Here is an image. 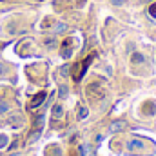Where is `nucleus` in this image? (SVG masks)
Instances as JSON below:
<instances>
[{"label": "nucleus", "mask_w": 156, "mask_h": 156, "mask_svg": "<svg viewBox=\"0 0 156 156\" xmlns=\"http://www.w3.org/2000/svg\"><path fill=\"white\" fill-rule=\"evenodd\" d=\"M87 94H89L93 100H102V98L105 96V93H104V89L100 87V83H98V82H94V83L87 85Z\"/></svg>", "instance_id": "nucleus-1"}, {"label": "nucleus", "mask_w": 156, "mask_h": 156, "mask_svg": "<svg viewBox=\"0 0 156 156\" xmlns=\"http://www.w3.org/2000/svg\"><path fill=\"white\" fill-rule=\"evenodd\" d=\"M142 149H144V142H142V140L133 138V140H129V142H127V151L136 153V151H142Z\"/></svg>", "instance_id": "nucleus-2"}, {"label": "nucleus", "mask_w": 156, "mask_h": 156, "mask_svg": "<svg viewBox=\"0 0 156 156\" xmlns=\"http://www.w3.org/2000/svg\"><path fill=\"white\" fill-rule=\"evenodd\" d=\"M71 55H73V47H71V40L67 38L62 44V56L64 58H71Z\"/></svg>", "instance_id": "nucleus-3"}, {"label": "nucleus", "mask_w": 156, "mask_h": 156, "mask_svg": "<svg viewBox=\"0 0 156 156\" xmlns=\"http://www.w3.org/2000/svg\"><path fill=\"white\" fill-rule=\"evenodd\" d=\"M44 100H45V93H38V94H35V98L31 100V104H29V107H31V109H35V107H38L40 104H44Z\"/></svg>", "instance_id": "nucleus-4"}, {"label": "nucleus", "mask_w": 156, "mask_h": 156, "mask_svg": "<svg viewBox=\"0 0 156 156\" xmlns=\"http://www.w3.org/2000/svg\"><path fill=\"white\" fill-rule=\"evenodd\" d=\"M122 129H125V122L118 120V122H113V123H111V131H113V133H118V131H122Z\"/></svg>", "instance_id": "nucleus-5"}, {"label": "nucleus", "mask_w": 156, "mask_h": 156, "mask_svg": "<svg viewBox=\"0 0 156 156\" xmlns=\"http://www.w3.org/2000/svg\"><path fill=\"white\" fill-rule=\"evenodd\" d=\"M62 115H64L62 105H53V118H62Z\"/></svg>", "instance_id": "nucleus-6"}, {"label": "nucleus", "mask_w": 156, "mask_h": 156, "mask_svg": "<svg viewBox=\"0 0 156 156\" xmlns=\"http://www.w3.org/2000/svg\"><path fill=\"white\" fill-rule=\"evenodd\" d=\"M131 62H133V64H142V62H144V55H140V53H134V55L131 56Z\"/></svg>", "instance_id": "nucleus-7"}, {"label": "nucleus", "mask_w": 156, "mask_h": 156, "mask_svg": "<svg viewBox=\"0 0 156 156\" xmlns=\"http://www.w3.org/2000/svg\"><path fill=\"white\" fill-rule=\"evenodd\" d=\"M87 115H89V111H87L83 105H80V107H78V118L83 120V118H87Z\"/></svg>", "instance_id": "nucleus-8"}, {"label": "nucleus", "mask_w": 156, "mask_h": 156, "mask_svg": "<svg viewBox=\"0 0 156 156\" xmlns=\"http://www.w3.org/2000/svg\"><path fill=\"white\" fill-rule=\"evenodd\" d=\"M7 140H9V138H7L5 134H0V149H4V147L7 145Z\"/></svg>", "instance_id": "nucleus-9"}, {"label": "nucleus", "mask_w": 156, "mask_h": 156, "mask_svg": "<svg viewBox=\"0 0 156 156\" xmlns=\"http://www.w3.org/2000/svg\"><path fill=\"white\" fill-rule=\"evenodd\" d=\"M66 29H67V26H66V24H62V22H60V24L55 27V31H56V33H64Z\"/></svg>", "instance_id": "nucleus-10"}, {"label": "nucleus", "mask_w": 156, "mask_h": 156, "mask_svg": "<svg viewBox=\"0 0 156 156\" xmlns=\"http://www.w3.org/2000/svg\"><path fill=\"white\" fill-rule=\"evenodd\" d=\"M149 15H151L153 18H156V2L151 5V7H149Z\"/></svg>", "instance_id": "nucleus-11"}, {"label": "nucleus", "mask_w": 156, "mask_h": 156, "mask_svg": "<svg viewBox=\"0 0 156 156\" xmlns=\"http://www.w3.org/2000/svg\"><path fill=\"white\" fill-rule=\"evenodd\" d=\"M7 104H4V102H0V115H4V113H7Z\"/></svg>", "instance_id": "nucleus-12"}, {"label": "nucleus", "mask_w": 156, "mask_h": 156, "mask_svg": "<svg viewBox=\"0 0 156 156\" xmlns=\"http://www.w3.org/2000/svg\"><path fill=\"white\" fill-rule=\"evenodd\" d=\"M66 94H67V87H66V85H62V87H60V96L64 98Z\"/></svg>", "instance_id": "nucleus-13"}, {"label": "nucleus", "mask_w": 156, "mask_h": 156, "mask_svg": "<svg viewBox=\"0 0 156 156\" xmlns=\"http://www.w3.org/2000/svg\"><path fill=\"white\" fill-rule=\"evenodd\" d=\"M111 2H113L115 5H122V4H123V0H111Z\"/></svg>", "instance_id": "nucleus-14"}, {"label": "nucleus", "mask_w": 156, "mask_h": 156, "mask_svg": "<svg viewBox=\"0 0 156 156\" xmlns=\"http://www.w3.org/2000/svg\"><path fill=\"white\" fill-rule=\"evenodd\" d=\"M5 73V67H4V64H0V75H4Z\"/></svg>", "instance_id": "nucleus-15"}, {"label": "nucleus", "mask_w": 156, "mask_h": 156, "mask_svg": "<svg viewBox=\"0 0 156 156\" xmlns=\"http://www.w3.org/2000/svg\"><path fill=\"white\" fill-rule=\"evenodd\" d=\"M9 156H22L20 153H13V154H9Z\"/></svg>", "instance_id": "nucleus-16"}, {"label": "nucleus", "mask_w": 156, "mask_h": 156, "mask_svg": "<svg viewBox=\"0 0 156 156\" xmlns=\"http://www.w3.org/2000/svg\"><path fill=\"white\" fill-rule=\"evenodd\" d=\"M78 2V5H82V4H83V0H76Z\"/></svg>", "instance_id": "nucleus-17"}]
</instances>
